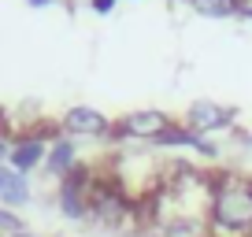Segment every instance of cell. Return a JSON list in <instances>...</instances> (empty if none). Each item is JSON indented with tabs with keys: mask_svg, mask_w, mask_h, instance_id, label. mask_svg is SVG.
<instances>
[{
	"mask_svg": "<svg viewBox=\"0 0 252 237\" xmlns=\"http://www.w3.org/2000/svg\"><path fill=\"white\" fill-rule=\"evenodd\" d=\"M30 4L33 8H45V4H52V0H30Z\"/></svg>",
	"mask_w": 252,
	"mask_h": 237,
	"instance_id": "15",
	"label": "cell"
},
{
	"mask_svg": "<svg viewBox=\"0 0 252 237\" xmlns=\"http://www.w3.org/2000/svg\"><path fill=\"white\" fill-rule=\"evenodd\" d=\"M67 134H74V137H104V134H111V122L100 115L96 108H86V104H78V108H71L67 115H63V122H60Z\"/></svg>",
	"mask_w": 252,
	"mask_h": 237,
	"instance_id": "6",
	"label": "cell"
},
{
	"mask_svg": "<svg viewBox=\"0 0 252 237\" xmlns=\"http://www.w3.org/2000/svg\"><path fill=\"white\" fill-rule=\"evenodd\" d=\"M30 182H26V174H19V171H11V167H0V204L4 207H23V204H30Z\"/></svg>",
	"mask_w": 252,
	"mask_h": 237,
	"instance_id": "8",
	"label": "cell"
},
{
	"mask_svg": "<svg viewBox=\"0 0 252 237\" xmlns=\"http://www.w3.org/2000/svg\"><path fill=\"white\" fill-rule=\"evenodd\" d=\"M45 167H48V174H52V178H67V174L78 167V152H74V145L67 141V137H56V141L48 145Z\"/></svg>",
	"mask_w": 252,
	"mask_h": 237,
	"instance_id": "9",
	"label": "cell"
},
{
	"mask_svg": "<svg viewBox=\"0 0 252 237\" xmlns=\"http://www.w3.org/2000/svg\"><path fill=\"white\" fill-rule=\"evenodd\" d=\"M230 122H234V111L215 104V100H197V104H189V111H186V130H193L200 137L215 134V130H226Z\"/></svg>",
	"mask_w": 252,
	"mask_h": 237,
	"instance_id": "5",
	"label": "cell"
},
{
	"mask_svg": "<svg viewBox=\"0 0 252 237\" xmlns=\"http://www.w3.org/2000/svg\"><path fill=\"white\" fill-rule=\"evenodd\" d=\"M48 156V145L41 134H30V137H19L15 145H11V156H8V167L19 174H30L37 163H45Z\"/></svg>",
	"mask_w": 252,
	"mask_h": 237,
	"instance_id": "7",
	"label": "cell"
},
{
	"mask_svg": "<svg viewBox=\"0 0 252 237\" xmlns=\"http://www.w3.org/2000/svg\"><path fill=\"white\" fill-rule=\"evenodd\" d=\"M23 219H19V211H11V207H4L0 204V237H15V234H23Z\"/></svg>",
	"mask_w": 252,
	"mask_h": 237,
	"instance_id": "11",
	"label": "cell"
},
{
	"mask_svg": "<svg viewBox=\"0 0 252 237\" xmlns=\"http://www.w3.org/2000/svg\"><path fill=\"white\" fill-rule=\"evenodd\" d=\"M237 15H249L252 19V0H241V11H237Z\"/></svg>",
	"mask_w": 252,
	"mask_h": 237,
	"instance_id": "14",
	"label": "cell"
},
{
	"mask_svg": "<svg viewBox=\"0 0 252 237\" xmlns=\"http://www.w3.org/2000/svg\"><path fill=\"white\" fill-rule=\"evenodd\" d=\"M249 145H252V137H249Z\"/></svg>",
	"mask_w": 252,
	"mask_h": 237,
	"instance_id": "17",
	"label": "cell"
},
{
	"mask_svg": "<svg viewBox=\"0 0 252 237\" xmlns=\"http://www.w3.org/2000/svg\"><path fill=\"white\" fill-rule=\"evenodd\" d=\"M208 237H252V182L245 178L212 182Z\"/></svg>",
	"mask_w": 252,
	"mask_h": 237,
	"instance_id": "1",
	"label": "cell"
},
{
	"mask_svg": "<svg viewBox=\"0 0 252 237\" xmlns=\"http://www.w3.org/2000/svg\"><path fill=\"white\" fill-rule=\"evenodd\" d=\"M111 8H115V0H93V11H96V15H108Z\"/></svg>",
	"mask_w": 252,
	"mask_h": 237,
	"instance_id": "12",
	"label": "cell"
},
{
	"mask_svg": "<svg viewBox=\"0 0 252 237\" xmlns=\"http://www.w3.org/2000/svg\"><path fill=\"white\" fill-rule=\"evenodd\" d=\"M200 15H212V19H226L241 11V0H189Z\"/></svg>",
	"mask_w": 252,
	"mask_h": 237,
	"instance_id": "10",
	"label": "cell"
},
{
	"mask_svg": "<svg viewBox=\"0 0 252 237\" xmlns=\"http://www.w3.org/2000/svg\"><path fill=\"white\" fill-rule=\"evenodd\" d=\"M8 156H11V145L4 141V137H0V163H4V159H8Z\"/></svg>",
	"mask_w": 252,
	"mask_h": 237,
	"instance_id": "13",
	"label": "cell"
},
{
	"mask_svg": "<svg viewBox=\"0 0 252 237\" xmlns=\"http://www.w3.org/2000/svg\"><path fill=\"white\" fill-rule=\"evenodd\" d=\"M145 237H149V234H145Z\"/></svg>",
	"mask_w": 252,
	"mask_h": 237,
	"instance_id": "18",
	"label": "cell"
},
{
	"mask_svg": "<svg viewBox=\"0 0 252 237\" xmlns=\"http://www.w3.org/2000/svg\"><path fill=\"white\" fill-rule=\"evenodd\" d=\"M15 237H37V234H30V230H23V234H15Z\"/></svg>",
	"mask_w": 252,
	"mask_h": 237,
	"instance_id": "16",
	"label": "cell"
},
{
	"mask_svg": "<svg viewBox=\"0 0 252 237\" xmlns=\"http://www.w3.org/2000/svg\"><path fill=\"white\" fill-rule=\"evenodd\" d=\"M171 126H174V122L163 115V111L149 108V111H130V115H123V118L115 122V130H111V134H119V137H137V141H152V145H156Z\"/></svg>",
	"mask_w": 252,
	"mask_h": 237,
	"instance_id": "4",
	"label": "cell"
},
{
	"mask_svg": "<svg viewBox=\"0 0 252 237\" xmlns=\"http://www.w3.org/2000/svg\"><path fill=\"white\" fill-rule=\"evenodd\" d=\"M130 215H141V211H134V200L123 193V185H119L115 178H96L93 193H89V222L115 230V226H123Z\"/></svg>",
	"mask_w": 252,
	"mask_h": 237,
	"instance_id": "2",
	"label": "cell"
},
{
	"mask_svg": "<svg viewBox=\"0 0 252 237\" xmlns=\"http://www.w3.org/2000/svg\"><path fill=\"white\" fill-rule=\"evenodd\" d=\"M93 171L89 167H74L67 178H60L56 182V204H60L63 219L71 222H86L89 219V193H93Z\"/></svg>",
	"mask_w": 252,
	"mask_h": 237,
	"instance_id": "3",
	"label": "cell"
}]
</instances>
